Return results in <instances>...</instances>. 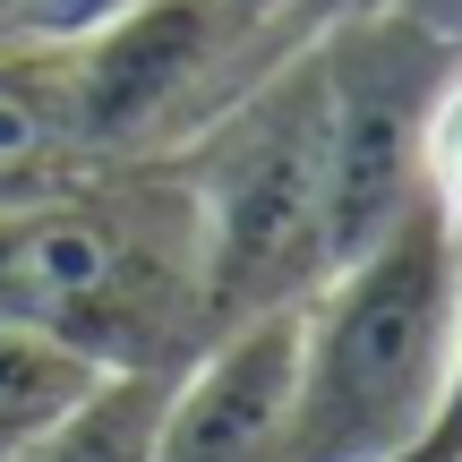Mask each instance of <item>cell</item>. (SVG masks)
<instances>
[{
  "label": "cell",
  "mask_w": 462,
  "mask_h": 462,
  "mask_svg": "<svg viewBox=\"0 0 462 462\" xmlns=\"http://www.w3.org/2000/svg\"><path fill=\"white\" fill-rule=\"evenodd\" d=\"M0 326L43 334L86 368L171 377L215 334L171 163L86 171L34 206H0Z\"/></svg>",
  "instance_id": "1"
},
{
  "label": "cell",
  "mask_w": 462,
  "mask_h": 462,
  "mask_svg": "<svg viewBox=\"0 0 462 462\" xmlns=\"http://www.w3.org/2000/svg\"><path fill=\"white\" fill-rule=\"evenodd\" d=\"M462 240L437 206L334 257L291 309V462H385L437 429L454 377Z\"/></svg>",
  "instance_id": "2"
},
{
  "label": "cell",
  "mask_w": 462,
  "mask_h": 462,
  "mask_svg": "<svg viewBox=\"0 0 462 462\" xmlns=\"http://www.w3.org/2000/svg\"><path fill=\"white\" fill-rule=\"evenodd\" d=\"M171 180L198 231L206 326L300 309L334 265L326 231V103H317V51L291 43L240 103L171 154Z\"/></svg>",
  "instance_id": "3"
},
{
  "label": "cell",
  "mask_w": 462,
  "mask_h": 462,
  "mask_svg": "<svg viewBox=\"0 0 462 462\" xmlns=\"http://www.w3.org/2000/svg\"><path fill=\"white\" fill-rule=\"evenodd\" d=\"M291 43L265 17H240L223 0H137L103 34L69 43V95L95 171L171 163L198 129H215L231 103L265 78Z\"/></svg>",
  "instance_id": "4"
},
{
  "label": "cell",
  "mask_w": 462,
  "mask_h": 462,
  "mask_svg": "<svg viewBox=\"0 0 462 462\" xmlns=\"http://www.w3.org/2000/svg\"><path fill=\"white\" fill-rule=\"evenodd\" d=\"M317 103H326V231L334 257L368 248L377 231L420 215V137H429L437 86L462 51L411 26L402 9H360L309 34Z\"/></svg>",
  "instance_id": "5"
},
{
  "label": "cell",
  "mask_w": 462,
  "mask_h": 462,
  "mask_svg": "<svg viewBox=\"0 0 462 462\" xmlns=\"http://www.w3.org/2000/svg\"><path fill=\"white\" fill-rule=\"evenodd\" d=\"M154 462H291V309L206 334L171 368Z\"/></svg>",
  "instance_id": "6"
},
{
  "label": "cell",
  "mask_w": 462,
  "mask_h": 462,
  "mask_svg": "<svg viewBox=\"0 0 462 462\" xmlns=\"http://www.w3.org/2000/svg\"><path fill=\"white\" fill-rule=\"evenodd\" d=\"M78 95H69V51L51 43H0V206H34L51 189L86 180Z\"/></svg>",
  "instance_id": "7"
},
{
  "label": "cell",
  "mask_w": 462,
  "mask_h": 462,
  "mask_svg": "<svg viewBox=\"0 0 462 462\" xmlns=\"http://www.w3.org/2000/svg\"><path fill=\"white\" fill-rule=\"evenodd\" d=\"M163 385L171 377H146V368H103L17 462H154Z\"/></svg>",
  "instance_id": "8"
},
{
  "label": "cell",
  "mask_w": 462,
  "mask_h": 462,
  "mask_svg": "<svg viewBox=\"0 0 462 462\" xmlns=\"http://www.w3.org/2000/svg\"><path fill=\"white\" fill-rule=\"evenodd\" d=\"M95 377L103 368H86L78 351L43 343V334H26V326H0V462H17Z\"/></svg>",
  "instance_id": "9"
},
{
  "label": "cell",
  "mask_w": 462,
  "mask_h": 462,
  "mask_svg": "<svg viewBox=\"0 0 462 462\" xmlns=\"http://www.w3.org/2000/svg\"><path fill=\"white\" fill-rule=\"evenodd\" d=\"M420 198H429L437 223L462 240V60H454V78L437 86L429 137H420Z\"/></svg>",
  "instance_id": "10"
},
{
  "label": "cell",
  "mask_w": 462,
  "mask_h": 462,
  "mask_svg": "<svg viewBox=\"0 0 462 462\" xmlns=\"http://www.w3.org/2000/svg\"><path fill=\"white\" fill-rule=\"evenodd\" d=\"M120 9H137V0H26V43L69 51V43H86V34H103Z\"/></svg>",
  "instance_id": "11"
},
{
  "label": "cell",
  "mask_w": 462,
  "mask_h": 462,
  "mask_svg": "<svg viewBox=\"0 0 462 462\" xmlns=\"http://www.w3.org/2000/svg\"><path fill=\"white\" fill-rule=\"evenodd\" d=\"M385 9H402L411 26H429L437 43H454V51H462V0H385Z\"/></svg>",
  "instance_id": "12"
},
{
  "label": "cell",
  "mask_w": 462,
  "mask_h": 462,
  "mask_svg": "<svg viewBox=\"0 0 462 462\" xmlns=\"http://www.w3.org/2000/svg\"><path fill=\"white\" fill-rule=\"evenodd\" d=\"M429 437H446V446L462 454V309H454V377H446V411H437Z\"/></svg>",
  "instance_id": "13"
},
{
  "label": "cell",
  "mask_w": 462,
  "mask_h": 462,
  "mask_svg": "<svg viewBox=\"0 0 462 462\" xmlns=\"http://www.w3.org/2000/svg\"><path fill=\"white\" fill-rule=\"evenodd\" d=\"M360 9H385V0H291V26L317 34V26H334V17H360Z\"/></svg>",
  "instance_id": "14"
},
{
  "label": "cell",
  "mask_w": 462,
  "mask_h": 462,
  "mask_svg": "<svg viewBox=\"0 0 462 462\" xmlns=\"http://www.w3.org/2000/svg\"><path fill=\"white\" fill-rule=\"evenodd\" d=\"M223 9H240V17H265V26L300 34V26H291V0H223Z\"/></svg>",
  "instance_id": "15"
},
{
  "label": "cell",
  "mask_w": 462,
  "mask_h": 462,
  "mask_svg": "<svg viewBox=\"0 0 462 462\" xmlns=\"http://www.w3.org/2000/svg\"><path fill=\"white\" fill-rule=\"evenodd\" d=\"M385 462H462L446 437H420V446H402V454H385Z\"/></svg>",
  "instance_id": "16"
},
{
  "label": "cell",
  "mask_w": 462,
  "mask_h": 462,
  "mask_svg": "<svg viewBox=\"0 0 462 462\" xmlns=\"http://www.w3.org/2000/svg\"><path fill=\"white\" fill-rule=\"evenodd\" d=\"M0 43H26V0H0Z\"/></svg>",
  "instance_id": "17"
}]
</instances>
